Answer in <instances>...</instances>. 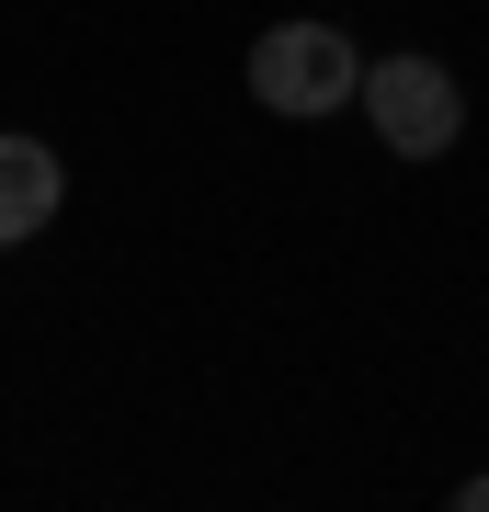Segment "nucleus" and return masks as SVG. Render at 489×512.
<instances>
[{
  "label": "nucleus",
  "mask_w": 489,
  "mask_h": 512,
  "mask_svg": "<svg viewBox=\"0 0 489 512\" xmlns=\"http://www.w3.org/2000/svg\"><path fill=\"white\" fill-rule=\"evenodd\" d=\"M251 103L319 126V114L364 103V46L342 35V23H273V35L251 46Z\"/></svg>",
  "instance_id": "nucleus-1"
},
{
  "label": "nucleus",
  "mask_w": 489,
  "mask_h": 512,
  "mask_svg": "<svg viewBox=\"0 0 489 512\" xmlns=\"http://www.w3.org/2000/svg\"><path fill=\"white\" fill-rule=\"evenodd\" d=\"M455 501H467V512H489V478H467V490H455Z\"/></svg>",
  "instance_id": "nucleus-4"
},
{
  "label": "nucleus",
  "mask_w": 489,
  "mask_h": 512,
  "mask_svg": "<svg viewBox=\"0 0 489 512\" xmlns=\"http://www.w3.org/2000/svg\"><path fill=\"white\" fill-rule=\"evenodd\" d=\"M364 126H376L387 160H444L467 137V92L433 57H364Z\"/></svg>",
  "instance_id": "nucleus-2"
},
{
  "label": "nucleus",
  "mask_w": 489,
  "mask_h": 512,
  "mask_svg": "<svg viewBox=\"0 0 489 512\" xmlns=\"http://www.w3.org/2000/svg\"><path fill=\"white\" fill-rule=\"evenodd\" d=\"M57 205H69L57 148H46V137H0V239H35Z\"/></svg>",
  "instance_id": "nucleus-3"
}]
</instances>
